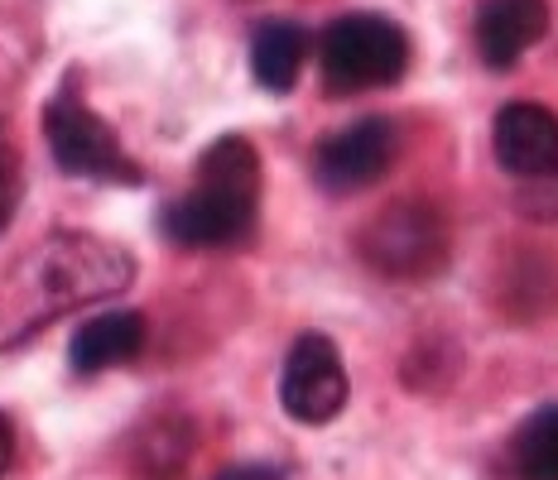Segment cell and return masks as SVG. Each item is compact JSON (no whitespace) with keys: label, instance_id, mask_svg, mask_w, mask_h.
Masks as SVG:
<instances>
[{"label":"cell","instance_id":"obj_1","mask_svg":"<svg viewBox=\"0 0 558 480\" xmlns=\"http://www.w3.org/2000/svg\"><path fill=\"white\" fill-rule=\"evenodd\" d=\"M131 279L135 260L121 245L87 231H53L0 279V346H20L87 303L116 298Z\"/></svg>","mask_w":558,"mask_h":480},{"label":"cell","instance_id":"obj_2","mask_svg":"<svg viewBox=\"0 0 558 480\" xmlns=\"http://www.w3.org/2000/svg\"><path fill=\"white\" fill-rule=\"evenodd\" d=\"M255 217H260V155L246 135H222L203 149L193 187L165 207L159 226L173 245L222 250L251 241Z\"/></svg>","mask_w":558,"mask_h":480},{"label":"cell","instance_id":"obj_3","mask_svg":"<svg viewBox=\"0 0 558 480\" xmlns=\"http://www.w3.org/2000/svg\"><path fill=\"white\" fill-rule=\"evenodd\" d=\"M318 63H323V82L332 91L395 87L404 77V67H410V34L386 15L356 10V15H342L323 29Z\"/></svg>","mask_w":558,"mask_h":480},{"label":"cell","instance_id":"obj_4","mask_svg":"<svg viewBox=\"0 0 558 480\" xmlns=\"http://www.w3.org/2000/svg\"><path fill=\"white\" fill-rule=\"evenodd\" d=\"M44 139H49V155L68 179L121 183V187L145 183V169L121 149V139H116L111 125L92 107H83L73 82H68L63 91H53L49 107H44Z\"/></svg>","mask_w":558,"mask_h":480},{"label":"cell","instance_id":"obj_5","mask_svg":"<svg viewBox=\"0 0 558 480\" xmlns=\"http://www.w3.org/2000/svg\"><path fill=\"white\" fill-rule=\"evenodd\" d=\"M366 264L395 279H428L448 264V226L434 207L424 202H395L386 207L362 236Z\"/></svg>","mask_w":558,"mask_h":480},{"label":"cell","instance_id":"obj_6","mask_svg":"<svg viewBox=\"0 0 558 480\" xmlns=\"http://www.w3.org/2000/svg\"><path fill=\"white\" fill-rule=\"evenodd\" d=\"M279 404L294 423L323 428L347 408V366L337 356L332 336L304 332L284 356V374H279Z\"/></svg>","mask_w":558,"mask_h":480},{"label":"cell","instance_id":"obj_7","mask_svg":"<svg viewBox=\"0 0 558 480\" xmlns=\"http://www.w3.org/2000/svg\"><path fill=\"white\" fill-rule=\"evenodd\" d=\"M395 155H400V131L386 115H362V121L342 125L318 145L313 179L328 193H362V187L386 179Z\"/></svg>","mask_w":558,"mask_h":480},{"label":"cell","instance_id":"obj_8","mask_svg":"<svg viewBox=\"0 0 558 480\" xmlns=\"http://www.w3.org/2000/svg\"><path fill=\"white\" fill-rule=\"evenodd\" d=\"M492 149L515 179H549L558 173V115L539 101H506L492 121Z\"/></svg>","mask_w":558,"mask_h":480},{"label":"cell","instance_id":"obj_9","mask_svg":"<svg viewBox=\"0 0 558 480\" xmlns=\"http://www.w3.org/2000/svg\"><path fill=\"white\" fill-rule=\"evenodd\" d=\"M549 34V0H486L476 10V53L492 73H510Z\"/></svg>","mask_w":558,"mask_h":480},{"label":"cell","instance_id":"obj_10","mask_svg":"<svg viewBox=\"0 0 558 480\" xmlns=\"http://www.w3.org/2000/svg\"><path fill=\"white\" fill-rule=\"evenodd\" d=\"M145 350V318L131 308H111L97 312L92 322L77 327L73 346H68V360H73L77 374H101L111 366H125Z\"/></svg>","mask_w":558,"mask_h":480},{"label":"cell","instance_id":"obj_11","mask_svg":"<svg viewBox=\"0 0 558 480\" xmlns=\"http://www.w3.org/2000/svg\"><path fill=\"white\" fill-rule=\"evenodd\" d=\"M308 63V29L299 20H265L251 39V73L265 91H294Z\"/></svg>","mask_w":558,"mask_h":480},{"label":"cell","instance_id":"obj_12","mask_svg":"<svg viewBox=\"0 0 558 480\" xmlns=\"http://www.w3.org/2000/svg\"><path fill=\"white\" fill-rule=\"evenodd\" d=\"M510 461L520 480H558V404H544L520 423L510 442Z\"/></svg>","mask_w":558,"mask_h":480},{"label":"cell","instance_id":"obj_13","mask_svg":"<svg viewBox=\"0 0 558 480\" xmlns=\"http://www.w3.org/2000/svg\"><path fill=\"white\" fill-rule=\"evenodd\" d=\"M20 193H25V183H20V159H15V149L5 145V135H0V231L15 221Z\"/></svg>","mask_w":558,"mask_h":480},{"label":"cell","instance_id":"obj_14","mask_svg":"<svg viewBox=\"0 0 558 480\" xmlns=\"http://www.w3.org/2000/svg\"><path fill=\"white\" fill-rule=\"evenodd\" d=\"M217 480H284L279 466H265V461H241V466H227Z\"/></svg>","mask_w":558,"mask_h":480},{"label":"cell","instance_id":"obj_15","mask_svg":"<svg viewBox=\"0 0 558 480\" xmlns=\"http://www.w3.org/2000/svg\"><path fill=\"white\" fill-rule=\"evenodd\" d=\"M10 461H15V428H10V418L0 414V476L10 471Z\"/></svg>","mask_w":558,"mask_h":480}]
</instances>
